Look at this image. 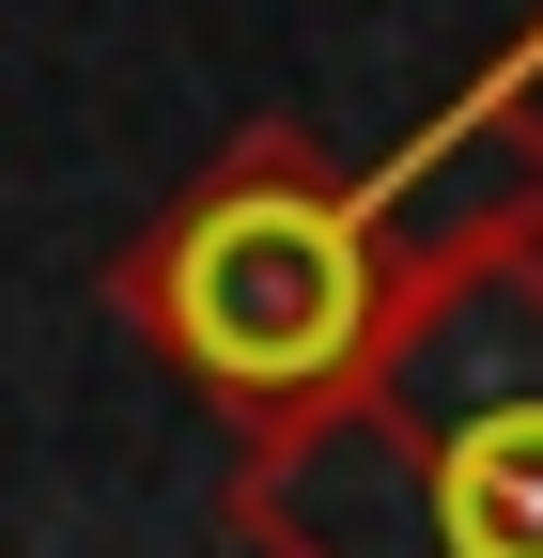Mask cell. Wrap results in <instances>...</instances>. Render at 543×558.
Here are the masks:
<instances>
[{
	"mask_svg": "<svg viewBox=\"0 0 543 558\" xmlns=\"http://www.w3.org/2000/svg\"><path fill=\"white\" fill-rule=\"evenodd\" d=\"M218 512L249 558H543V202L403 233L373 357L249 435Z\"/></svg>",
	"mask_w": 543,
	"mask_h": 558,
	"instance_id": "cell-1",
	"label": "cell"
},
{
	"mask_svg": "<svg viewBox=\"0 0 543 558\" xmlns=\"http://www.w3.org/2000/svg\"><path fill=\"white\" fill-rule=\"evenodd\" d=\"M403 295V186L342 171L311 124H249L218 140L109 264L124 341L218 403V435H295V418L373 357V326Z\"/></svg>",
	"mask_w": 543,
	"mask_h": 558,
	"instance_id": "cell-2",
	"label": "cell"
},
{
	"mask_svg": "<svg viewBox=\"0 0 543 558\" xmlns=\"http://www.w3.org/2000/svg\"><path fill=\"white\" fill-rule=\"evenodd\" d=\"M450 156H497L482 202H543V16H528V32L482 62V78H466V94L420 124V140H403V156H388V186H435Z\"/></svg>",
	"mask_w": 543,
	"mask_h": 558,
	"instance_id": "cell-3",
	"label": "cell"
}]
</instances>
